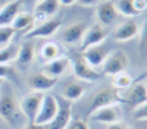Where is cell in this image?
Instances as JSON below:
<instances>
[{"label":"cell","mask_w":147,"mask_h":129,"mask_svg":"<svg viewBox=\"0 0 147 129\" xmlns=\"http://www.w3.org/2000/svg\"><path fill=\"white\" fill-rule=\"evenodd\" d=\"M0 79L3 81H10V82H18V76L13 68H10L9 65H0Z\"/></svg>","instance_id":"obj_28"},{"label":"cell","mask_w":147,"mask_h":129,"mask_svg":"<svg viewBox=\"0 0 147 129\" xmlns=\"http://www.w3.org/2000/svg\"><path fill=\"white\" fill-rule=\"evenodd\" d=\"M144 84H146V88H147V81H144Z\"/></svg>","instance_id":"obj_42"},{"label":"cell","mask_w":147,"mask_h":129,"mask_svg":"<svg viewBox=\"0 0 147 129\" xmlns=\"http://www.w3.org/2000/svg\"><path fill=\"white\" fill-rule=\"evenodd\" d=\"M132 117L136 120H140V119H147V101L143 103L141 106L136 107L132 110Z\"/></svg>","instance_id":"obj_29"},{"label":"cell","mask_w":147,"mask_h":129,"mask_svg":"<svg viewBox=\"0 0 147 129\" xmlns=\"http://www.w3.org/2000/svg\"><path fill=\"white\" fill-rule=\"evenodd\" d=\"M85 92V87L82 82H69V84L63 88L62 92V98L66 101H77L80 100Z\"/></svg>","instance_id":"obj_19"},{"label":"cell","mask_w":147,"mask_h":129,"mask_svg":"<svg viewBox=\"0 0 147 129\" xmlns=\"http://www.w3.org/2000/svg\"><path fill=\"white\" fill-rule=\"evenodd\" d=\"M113 5H115V7H116V10H118V13L124 15V16H127V18L137 16L136 10H134V7H132L131 0H116Z\"/></svg>","instance_id":"obj_25"},{"label":"cell","mask_w":147,"mask_h":129,"mask_svg":"<svg viewBox=\"0 0 147 129\" xmlns=\"http://www.w3.org/2000/svg\"><path fill=\"white\" fill-rule=\"evenodd\" d=\"M77 3L84 6V7H93V6H97L100 3V0H77Z\"/></svg>","instance_id":"obj_33"},{"label":"cell","mask_w":147,"mask_h":129,"mask_svg":"<svg viewBox=\"0 0 147 129\" xmlns=\"http://www.w3.org/2000/svg\"><path fill=\"white\" fill-rule=\"evenodd\" d=\"M57 103H59L57 114H56L55 119L46 126L47 129H66L68 125L72 120V106H71V101H66V100L62 98V100H57Z\"/></svg>","instance_id":"obj_10"},{"label":"cell","mask_w":147,"mask_h":129,"mask_svg":"<svg viewBox=\"0 0 147 129\" xmlns=\"http://www.w3.org/2000/svg\"><path fill=\"white\" fill-rule=\"evenodd\" d=\"M69 69H71V59H68L65 56H60V57L55 59V60L46 62L41 72H44L47 76H50V78L59 79L60 76H63Z\"/></svg>","instance_id":"obj_13"},{"label":"cell","mask_w":147,"mask_h":129,"mask_svg":"<svg viewBox=\"0 0 147 129\" xmlns=\"http://www.w3.org/2000/svg\"><path fill=\"white\" fill-rule=\"evenodd\" d=\"M21 7L22 0H13V2L6 3L0 10V25H10L21 12Z\"/></svg>","instance_id":"obj_18"},{"label":"cell","mask_w":147,"mask_h":129,"mask_svg":"<svg viewBox=\"0 0 147 129\" xmlns=\"http://www.w3.org/2000/svg\"><path fill=\"white\" fill-rule=\"evenodd\" d=\"M71 66H72L74 75H75L81 82H94L97 79H100V76H102L93 66H90L84 60L82 56L74 57L72 62H71Z\"/></svg>","instance_id":"obj_6"},{"label":"cell","mask_w":147,"mask_h":129,"mask_svg":"<svg viewBox=\"0 0 147 129\" xmlns=\"http://www.w3.org/2000/svg\"><path fill=\"white\" fill-rule=\"evenodd\" d=\"M107 129H128V126L121 120V122H115V123L107 125Z\"/></svg>","instance_id":"obj_34"},{"label":"cell","mask_w":147,"mask_h":129,"mask_svg":"<svg viewBox=\"0 0 147 129\" xmlns=\"http://www.w3.org/2000/svg\"><path fill=\"white\" fill-rule=\"evenodd\" d=\"M74 3H77V0H59V5H63V6H71Z\"/></svg>","instance_id":"obj_37"},{"label":"cell","mask_w":147,"mask_h":129,"mask_svg":"<svg viewBox=\"0 0 147 129\" xmlns=\"http://www.w3.org/2000/svg\"><path fill=\"white\" fill-rule=\"evenodd\" d=\"M62 56V47H60L57 43L55 41H47L41 45L40 49V57L46 62H50L55 60V59Z\"/></svg>","instance_id":"obj_20"},{"label":"cell","mask_w":147,"mask_h":129,"mask_svg":"<svg viewBox=\"0 0 147 129\" xmlns=\"http://www.w3.org/2000/svg\"><path fill=\"white\" fill-rule=\"evenodd\" d=\"M122 97V104H127L129 107H132V110L141 106L143 103L147 101V88L144 82H137L134 84Z\"/></svg>","instance_id":"obj_9"},{"label":"cell","mask_w":147,"mask_h":129,"mask_svg":"<svg viewBox=\"0 0 147 129\" xmlns=\"http://www.w3.org/2000/svg\"><path fill=\"white\" fill-rule=\"evenodd\" d=\"M140 50L143 54L147 53V18L143 23V28H141V40H140Z\"/></svg>","instance_id":"obj_30"},{"label":"cell","mask_w":147,"mask_h":129,"mask_svg":"<svg viewBox=\"0 0 147 129\" xmlns=\"http://www.w3.org/2000/svg\"><path fill=\"white\" fill-rule=\"evenodd\" d=\"M106 37H107V31L100 23H94L91 27H87V29H85L82 35V40H81V49L85 50L91 45L102 44L106 40Z\"/></svg>","instance_id":"obj_11"},{"label":"cell","mask_w":147,"mask_h":129,"mask_svg":"<svg viewBox=\"0 0 147 129\" xmlns=\"http://www.w3.org/2000/svg\"><path fill=\"white\" fill-rule=\"evenodd\" d=\"M32 59H34V45L31 43H24L18 50L16 60L21 65H30Z\"/></svg>","instance_id":"obj_23"},{"label":"cell","mask_w":147,"mask_h":129,"mask_svg":"<svg viewBox=\"0 0 147 129\" xmlns=\"http://www.w3.org/2000/svg\"><path fill=\"white\" fill-rule=\"evenodd\" d=\"M6 3H5V0H0V10H2V7L5 6Z\"/></svg>","instance_id":"obj_38"},{"label":"cell","mask_w":147,"mask_h":129,"mask_svg":"<svg viewBox=\"0 0 147 129\" xmlns=\"http://www.w3.org/2000/svg\"><path fill=\"white\" fill-rule=\"evenodd\" d=\"M85 29H87V23L85 22H74L60 31V40L66 44L81 43Z\"/></svg>","instance_id":"obj_15"},{"label":"cell","mask_w":147,"mask_h":129,"mask_svg":"<svg viewBox=\"0 0 147 129\" xmlns=\"http://www.w3.org/2000/svg\"><path fill=\"white\" fill-rule=\"evenodd\" d=\"M131 3H132V7L137 15L147 9V0H131Z\"/></svg>","instance_id":"obj_32"},{"label":"cell","mask_w":147,"mask_h":129,"mask_svg":"<svg viewBox=\"0 0 147 129\" xmlns=\"http://www.w3.org/2000/svg\"><path fill=\"white\" fill-rule=\"evenodd\" d=\"M25 2H28V3H35V2H40V0H25Z\"/></svg>","instance_id":"obj_39"},{"label":"cell","mask_w":147,"mask_h":129,"mask_svg":"<svg viewBox=\"0 0 147 129\" xmlns=\"http://www.w3.org/2000/svg\"><path fill=\"white\" fill-rule=\"evenodd\" d=\"M2 84H3V79H0V87H2Z\"/></svg>","instance_id":"obj_41"},{"label":"cell","mask_w":147,"mask_h":129,"mask_svg":"<svg viewBox=\"0 0 147 129\" xmlns=\"http://www.w3.org/2000/svg\"><path fill=\"white\" fill-rule=\"evenodd\" d=\"M103 66V74L109 76H115L121 72H125L129 66V59L125 51L122 50H115V51H109L107 57Z\"/></svg>","instance_id":"obj_2"},{"label":"cell","mask_w":147,"mask_h":129,"mask_svg":"<svg viewBox=\"0 0 147 129\" xmlns=\"http://www.w3.org/2000/svg\"><path fill=\"white\" fill-rule=\"evenodd\" d=\"M66 129H90V126L82 119H74V120H71V123L68 125Z\"/></svg>","instance_id":"obj_31"},{"label":"cell","mask_w":147,"mask_h":129,"mask_svg":"<svg viewBox=\"0 0 147 129\" xmlns=\"http://www.w3.org/2000/svg\"><path fill=\"white\" fill-rule=\"evenodd\" d=\"M15 29L12 25H0V45H7L10 44L12 38L15 35Z\"/></svg>","instance_id":"obj_27"},{"label":"cell","mask_w":147,"mask_h":129,"mask_svg":"<svg viewBox=\"0 0 147 129\" xmlns=\"http://www.w3.org/2000/svg\"><path fill=\"white\" fill-rule=\"evenodd\" d=\"M59 9V0H41L35 5L37 13H43L44 16H52L55 15Z\"/></svg>","instance_id":"obj_22"},{"label":"cell","mask_w":147,"mask_h":129,"mask_svg":"<svg viewBox=\"0 0 147 129\" xmlns=\"http://www.w3.org/2000/svg\"><path fill=\"white\" fill-rule=\"evenodd\" d=\"M109 54V50H107V47L102 43V44H97V45H91L88 47V49H85L82 50V59L85 62H87L90 66H93L94 69L96 68H99L105 63L106 60V57Z\"/></svg>","instance_id":"obj_12"},{"label":"cell","mask_w":147,"mask_h":129,"mask_svg":"<svg viewBox=\"0 0 147 129\" xmlns=\"http://www.w3.org/2000/svg\"><path fill=\"white\" fill-rule=\"evenodd\" d=\"M131 84H132V78L127 72H121V74H118V75L113 76V88H116L118 91L119 90L129 88Z\"/></svg>","instance_id":"obj_26"},{"label":"cell","mask_w":147,"mask_h":129,"mask_svg":"<svg viewBox=\"0 0 147 129\" xmlns=\"http://www.w3.org/2000/svg\"><path fill=\"white\" fill-rule=\"evenodd\" d=\"M57 110H59L57 98L53 97V96H44L43 97V101H41V106H40V110H38V113H37V117H35L34 123L47 126L56 117Z\"/></svg>","instance_id":"obj_4"},{"label":"cell","mask_w":147,"mask_h":129,"mask_svg":"<svg viewBox=\"0 0 147 129\" xmlns=\"http://www.w3.org/2000/svg\"><path fill=\"white\" fill-rule=\"evenodd\" d=\"M100 2H112V0H100Z\"/></svg>","instance_id":"obj_40"},{"label":"cell","mask_w":147,"mask_h":129,"mask_svg":"<svg viewBox=\"0 0 147 129\" xmlns=\"http://www.w3.org/2000/svg\"><path fill=\"white\" fill-rule=\"evenodd\" d=\"M43 97H44L43 92H34L32 91L25 98H22V101L19 103L21 113L28 120V123H34L35 117H37V113H38V110H40Z\"/></svg>","instance_id":"obj_5"},{"label":"cell","mask_w":147,"mask_h":129,"mask_svg":"<svg viewBox=\"0 0 147 129\" xmlns=\"http://www.w3.org/2000/svg\"><path fill=\"white\" fill-rule=\"evenodd\" d=\"M112 104H122V97L116 88H102L99 90L93 98L88 103V113H91L96 109L105 107V106H112Z\"/></svg>","instance_id":"obj_3"},{"label":"cell","mask_w":147,"mask_h":129,"mask_svg":"<svg viewBox=\"0 0 147 129\" xmlns=\"http://www.w3.org/2000/svg\"><path fill=\"white\" fill-rule=\"evenodd\" d=\"M136 129H147V119L136 120Z\"/></svg>","instance_id":"obj_35"},{"label":"cell","mask_w":147,"mask_h":129,"mask_svg":"<svg viewBox=\"0 0 147 129\" xmlns=\"http://www.w3.org/2000/svg\"><path fill=\"white\" fill-rule=\"evenodd\" d=\"M138 34H140V27H138V23L136 21H132V19L121 22L119 25L116 27L115 32H113L116 41H128V40H132L134 37H137Z\"/></svg>","instance_id":"obj_17"},{"label":"cell","mask_w":147,"mask_h":129,"mask_svg":"<svg viewBox=\"0 0 147 129\" xmlns=\"http://www.w3.org/2000/svg\"><path fill=\"white\" fill-rule=\"evenodd\" d=\"M12 27H13L15 31H24L27 34L34 27V18L32 15L27 13V12H19L18 16L12 22Z\"/></svg>","instance_id":"obj_21"},{"label":"cell","mask_w":147,"mask_h":129,"mask_svg":"<svg viewBox=\"0 0 147 129\" xmlns=\"http://www.w3.org/2000/svg\"><path fill=\"white\" fill-rule=\"evenodd\" d=\"M22 129H47L46 126H43V125H37V123H28V125H25Z\"/></svg>","instance_id":"obj_36"},{"label":"cell","mask_w":147,"mask_h":129,"mask_svg":"<svg viewBox=\"0 0 147 129\" xmlns=\"http://www.w3.org/2000/svg\"><path fill=\"white\" fill-rule=\"evenodd\" d=\"M90 119L94 122H100V123H115L121 122L122 112H121V104H112V106H105V107L96 109L91 113H88Z\"/></svg>","instance_id":"obj_7"},{"label":"cell","mask_w":147,"mask_h":129,"mask_svg":"<svg viewBox=\"0 0 147 129\" xmlns=\"http://www.w3.org/2000/svg\"><path fill=\"white\" fill-rule=\"evenodd\" d=\"M62 25V19L60 18H52V19H47L38 25H34L28 32H27V37L28 38H47V37H52V35L60 28Z\"/></svg>","instance_id":"obj_8"},{"label":"cell","mask_w":147,"mask_h":129,"mask_svg":"<svg viewBox=\"0 0 147 129\" xmlns=\"http://www.w3.org/2000/svg\"><path fill=\"white\" fill-rule=\"evenodd\" d=\"M56 82L57 79L47 76L44 72H35L27 78V84L34 92H44L52 90L56 85Z\"/></svg>","instance_id":"obj_14"},{"label":"cell","mask_w":147,"mask_h":129,"mask_svg":"<svg viewBox=\"0 0 147 129\" xmlns=\"http://www.w3.org/2000/svg\"><path fill=\"white\" fill-rule=\"evenodd\" d=\"M21 109L19 103L15 97V92L9 85V82L3 81L0 87V117L10 126H16L21 120Z\"/></svg>","instance_id":"obj_1"},{"label":"cell","mask_w":147,"mask_h":129,"mask_svg":"<svg viewBox=\"0 0 147 129\" xmlns=\"http://www.w3.org/2000/svg\"><path fill=\"white\" fill-rule=\"evenodd\" d=\"M96 15H97L100 25H113L119 13L113 2H100L96 6Z\"/></svg>","instance_id":"obj_16"},{"label":"cell","mask_w":147,"mask_h":129,"mask_svg":"<svg viewBox=\"0 0 147 129\" xmlns=\"http://www.w3.org/2000/svg\"><path fill=\"white\" fill-rule=\"evenodd\" d=\"M19 47L15 44H7L0 49V65H7L12 60H16Z\"/></svg>","instance_id":"obj_24"}]
</instances>
